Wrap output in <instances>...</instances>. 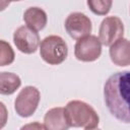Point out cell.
I'll list each match as a JSON object with an SVG mask.
<instances>
[{
    "mask_svg": "<svg viewBox=\"0 0 130 130\" xmlns=\"http://www.w3.org/2000/svg\"><path fill=\"white\" fill-rule=\"evenodd\" d=\"M40 55L50 65H59L65 61L68 55V47L59 36L46 37L40 44Z\"/></svg>",
    "mask_w": 130,
    "mask_h": 130,
    "instance_id": "3957f363",
    "label": "cell"
},
{
    "mask_svg": "<svg viewBox=\"0 0 130 130\" xmlns=\"http://www.w3.org/2000/svg\"><path fill=\"white\" fill-rule=\"evenodd\" d=\"M110 57L117 66L130 65V41L121 38L110 46Z\"/></svg>",
    "mask_w": 130,
    "mask_h": 130,
    "instance_id": "9c48e42d",
    "label": "cell"
},
{
    "mask_svg": "<svg viewBox=\"0 0 130 130\" xmlns=\"http://www.w3.org/2000/svg\"><path fill=\"white\" fill-rule=\"evenodd\" d=\"M23 20L27 26L35 30H42L48 21L47 13L40 7H29L23 13Z\"/></svg>",
    "mask_w": 130,
    "mask_h": 130,
    "instance_id": "8fae6325",
    "label": "cell"
},
{
    "mask_svg": "<svg viewBox=\"0 0 130 130\" xmlns=\"http://www.w3.org/2000/svg\"><path fill=\"white\" fill-rule=\"evenodd\" d=\"M1 53H0V66L10 65L14 61V52L11 46L4 40H1Z\"/></svg>",
    "mask_w": 130,
    "mask_h": 130,
    "instance_id": "5bb4252c",
    "label": "cell"
},
{
    "mask_svg": "<svg viewBox=\"0 0 130 130\" xmlns=\"http://www.w3.org/2000/svg\"><path fill=\"white\" fill-rule=\"evenodd\" d=\"M104 100L112 116L130 124V71L116 72L107 79Z\"/></svg>",
    "mask_w": 130,
    "mask_h": 130,
    "instance_id": "6da1fadb",
    "label": "cell"
},
{
    "mask_svg": "<svg viewBox=\"0 0 130 130\" xmlns=\"http://www.w3.org/2000/svg\"><path fill=\"white\" fill-rule=\"evenodd\" d=\"M13 42L16 48L24 54L35 53L40 44V36L37 30L30 28L27 25H21L13 34Z\"/></svg>",
    "mask_w": 130,
    "mask_h": 130,
    "instance_id": "52a82bcc",
    "label": "cell"
},
{
    "mask_svg": "<svg viewBox=\"0 0 130 130\" xmlns=\"http://www.w3.org/2000/svg\"><path fill=\"white\" fill-rule=\"evenodd\" d=\"M124 24L118 16H107L103 19L99 28V39L102 45L110 47L116 41L123 38Z\"/></svg>",
    "mask_w": 130,
    "mask_h": 130,
    "instance_id": "8992f818",
    "label": "cell"
},
{
    "mask_svg": "<svg viewBox=\"0 0 130 130\" xmlns=\"http://www.w3.org/2000/svg\"><path fill=\"white\" fill-rule=\"evenodd\" d=\"M129 12H130V7H129Z\"/></svg>",
    "mask_w": 130,
    "mask_h": 130,
    "instance_id": "2e32d148",
    "label": "cell"
},
{
    "mask_svg": "<svg viewBox=\"0 0 130 130\" xmlns=\"http://www.w3.org/2000/svg\"><path fill=\"white\" fill-rule=\"evenodd\" d=\"M41 93L36 86L27 85L23 87L14 101V109L18 116L27 118L31 116L40 103Z\"/></svg>",
    "mask_w": 130,
    "mask_h": 130,
    "instance_id": "277c9868",
    "label": "cell"
},
{
    "mask_svg": "<svg viewBox=\"0 0 130 130\" xmlns=\"http://www.w3.org/2000/svg\"><path fill=\"white\" fill-rule=\"evenodd\" d=\"M64 25L68 35L74 40H79L90 35L92 29L91 20L87 15L81 12L70 13L65 19Z\"/></svg>",
    "mask_w": 130,
    "mask_h": 130,
    "instance_id": "ba28073f",
    "label": "cell"
},
{
    "mask_svg": "<svg viewBox=\"0 0 130 130\" xmlns=\"http://www.w3.org/2000/svg\"><path fill=\"white\" fill-rule=\"evenodd\" d=\"M113 0H87L90 11L96 15H106L112 8Z\"/></svg>",
    "mask_w": 130,
    "mask_h": 130,
    "instance_id": "4fadbf2b",
    "label": "cell"
},
{
    "mask_svg": "<svg viewBox=\"0 0 130 130\" xmlns=\"http://www.w3.org/2000/svg\"><path fill=\"white\" fill-rule=\"evenodd\" d=\"M15 1H20V0H1V10H3L7 5H9L10 2H15Z\"/></svg>",
    "mask_w": 130,
    "mask_h": 130,
    "instance_id": "9a60e30c",
    "label": "cell"
},
{
    "mask_svg": "<svg viewBox=\"0 0 130 130\" xmlns=\"http://www.w3.org/2000/svg\"><path fill=\"white\" fill-rule=\"evenodd\" d=\"M21 85L20 77L12 72H1L0 73V92L1 94L9 95L18 89Z\"/></svg>",
    "mask_w": 130,
    "mask_h": 130,
    "instance_id": "7c38bea8",
    "label": "cell"
},
{
    "mask_svg": "<svg viewBox=\"0 0 130 130\" xmlns=\"http://www.w3.org/2000/svg\"><path fill=\"white\" fill-rule=\"evenodd\" d=\"M102 54V43L96 36L88 35L77 40L74 46V55L82 62H93Z\"/></svg>",
    "mask_w": 130,
    "mask_h": 130,
    "instance_id": "5b68a950",
    "label": "cell"
},
{
    "mask_svg": "<svg viewBox=\"0 0 130 130\" xmlns=\"http://www.w3.org/2000/svg\"><path fill=\"white\" fill-rule=\"evenodd\" d=\"M65 117L70 127H80L86 130L95 129L100 117L95 110L85 102L70 101L64 108Z\"/></svg>",
    "mask_w": 130,
    "mask_h": 130,
    "instance_id": "7a4b0ae2",
    "label": "cell"
},
{
    "mask_svg": "<svg viewBox=\"0 0 130 130\" xmlns=\"http://www.w3.org/2000/svg\"><path fill=\"white\" fill-rule=\"evenodd\" d=\"M44 125L49 130H66L70 126L65 117L64 108L57 107L49 110L44 117Z\"/></svg>",
    "mask_w": 130,
    "mask_h": 130,
    "instance_id": "30bf717a",
    "label": "cell"
}]
</instances>
